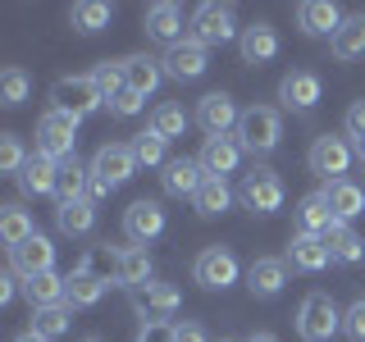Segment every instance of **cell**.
<instances>
[{"mask_svg":"<svg viewBox=\"0 0 365 342\" xmlns=\"http://www.w3.org/2000/svg\"><path fill=\"white\" fill-rule=\"evenodd\" d=\"M14 342H46V338H37V333H32V328H28V333H19Z\"/></svg>","mask_w":365,"mask_h":342,"instance_id":"c3c4849f","label":"cell"},{"mask_svg":"<svg viewBox=\"0 0 365 342\" xmlns=\"http://www.w3.org/2000/svg\"><path fill=\"white\" fill-rule=\"evenodd\" d=\"M55 182H60V160L32 151L28 165H23V174H19V187L28 192V197H55Z\"/></svg>","mask_w":365,"mask_h":342,"instance_id":"44dd1931","label":"cell"},{"mask_svg":"<svg viewBox=\"0 0 365 342\" xmlns=\"http://www.w3.org/2000/svg\"><path fill=\"white\" fill-rule=\"evenodd\" d=\"M338 224V214L329 210L324 192H306L302 201H297V233H311V237H324L329 228Z\"/></svg>","mask_w":365,"mask_h":342,"instance_id":"83f0119b","label":"cell"},{"mask_svg":"<svg viewBox=\"0 0 365 342\" xmlns=\"http://www.w3.org/2000/svg\"><path fill=\"white\" fill-rule=\"evenodd\" d=\"M78 342H106V338H96V333H87V338H78Z\"/></svg>","mask_w":365,"mask_h":342,"instance_id":"f907efd6","label":"cell"},{"mask_svg":"<svg viewBox=\"0 0 365 342\" xmlns=\"http://www.w3.org/2000/svg\"><path fill=\"white\" fill-rule=\"evenodd\" d=\"M28 73H23V68H5V73H0V105H9V110H19L23 100H28Z\"/></svg>","mask_w":365,"mask_h":342,"instance_id":"60d3db41","label":"cell"},{"mask_svg":"<svg viewBox=\"0 0 365 342\" xmlns=\"http://www.w3.org/2000/svg\"><path fill=\"white\" fill-rule=\"evenodd\" d=\"M133 342H174V324H169V319H142V328H137Z\"/></svg>","mask_w":365,"mask_h":342,"instance_id":"bcb514c9","label":"cell"},{"mask_svg":"<svg viewBox=\"0 0 365 342\" xmlns=\"http://www.w3.org/2000/svg\"><path fill=\"white\" fill-rule=\"evenodd\" d=\"M101 256H106V247L87 251V256L73 265V274L64 279V306H68V311H87V306H96L101 296H106L110 279H106V274H96V260Z\"/></svg>","mask_w":365,"mask_h":342,"instance_id":"3957f363","label":"cell"},{"mask_svg":"<svg viewBox=\"0 0 365 342\" xmlns=\"http://www.w3.org/2000/svg\"><path fill=\"white\" fill-rule=\"evenodd\" d=\"M87 78H91V87L101 91V100H106V105H110L114 96H119L123 87H128V83H123V60H101Z\"/></svg>","mask_w":365,"mask_h":342,"instance_id":"ab89813d","label":"cell"},{"mask_svg":"<svg viewBox=\"0 0 365 342\" xmlns=\"http://www.w3.org/2000/svg\"><path fill=\"white\" fill-rule=\"evenodd\" d=\"M342 328V311L334 306V296L329 292H311L302 301V311H297V333L302 342H329Z\"/></svg>","mask_w":365,"mask_h":342,"instance_id":"5b68a950","label":"cell"},{"mask_svg":"<svg viewBox=\"0 0 365 342\" xmlns=\"http://www.w3.org/2000/svg\"><path fill=\"white\" fill-rule=\"evenodd\" d=\"M220 342H233V338H220Z\"/></svg>","mask_w":365,"mask_h":342,"instance_id":"816d5d0a","label":"cell"},{"mask_svg":"<svg viewBox=\"0 0 365 342\" xmlns=\"http://www.w3.org/2000/svg\"><path fill=\"white\" fill-rule=\"evenodd\" d=\"M28 155H32V151H23V142H19L14 133H0V174L19 178L23 165H28Z\"/></svg>","mask_w":365,"mask_h":342,"instance_id":"b9f144b4","label":"cell"},{"mask_svg":"<svg viewBox=\"0 0 365 342\" xmlns=\"http://www.w3.org/2000/svg\"><path fill=\"white\" fill-rule=\"evenodd\" d=\"M114 19L110 5H101V0H78L73 9H68V23H73V32H83V37H96V32H106Z\"/></svg>","mask_w":365,"mask_h":342,"instance_id":"d590c367","label":"cell"},{"mask_svg":"<svg viewBox=\"0 0 365 342\" xmlns=\"http://www.w3.org/2000/svg\"><path fill=\"white\" fill-rule=\"evenodd\" d=\"M237 256L228 247H205L197 260H192V279L201 283L205 292H224V288H233L237 283Z\"/></svg>","mask_w":365,"mask_h":342,"instance_id":"30bf717a","label":"cell"},{"mask_svg":"<svg viewBox=\"0 0 365 342\" xmlns=\"http://www.w3.org/2000/svg\"><path fill=\"white\" fill-rule=\"evenodd\" d=\"M9 265H14V274L19 279H32V274H51L55 269V242L51 237H28L23 247H14L9 251Z\"/></svg>","mask_w":365,"mask_h":342,"instance_id":"ac0fdd59","label":"cell"},{"mask_svg":"<svg viewBox=\"0 0 365 342\" xmlns=\"http://www.w3.org/2000/svg\"><path fill=\"white\" fill-rule=\"evenodd\" d=\"M197 128L205 137H228V133H237V119H242V110H237V100L228 96V91H210V96H201L197 100Z\"/></svg>","mask_w":365,"mask_h":342,"instance_id":"8fae6325","label":"cell"},{"mask_svg":"<svg viewBox=\"0 0 365 342\" xmlns=\"http://www.w3.org/2000/svg\"><path fill=\"white\" fill-rule=\"evenodd\" d=\"M342 19L347 14H338V5H329V0H302L297 5V28L306 37H334Z\"/></svg>","mask_w":365,"mask_h":342,"instance_id":"cb8c5ba5","label":"cell"},{"mask_svg":"<svg viewBox=\"0 0 365 342\" xmlns=\"http://www.w3.org/2000/svg\"><path fill=\"white\" fill-rule=\"evenodd\" d=\"M178 288L174 283H146L142 292H133V311L142 315V319H169L178 311Z\"/></svg>","mask_w":365,"mask_h":342,"instance_id":"7402d4cb","label":"cell"},{"mask_svg":"<svg viewBox=\"0 0 365 342\" xmlns=\"http://www.w3.org/2000/svg\"><path fill=\"white\" fill-rule=\"evenodd\" d=\"M133 155H137V165H146V169H165L169 165V142L160 137L155 128H146V133H137L133 137Z\"/></svg>","mask_w":365,"mask_h":342,"instance_id":"8d00e7d4","label":"cell"},{"mask_svg":"<svg viewBox=\"0 0 365 342\" xmlns=\"http://www.w3.org/2000/svg\"><path fill=\"white\" fill-rule=\"evenodd\" d=\"M228 205H233V187H228V178H205L201 192L192 197V210H197L201 219H215V214H224Z\"/></svg>","mask_w":365,"mask_h":342,"instance_id":"e575fe53","label":"cell"},{"mask_svg":"<svg viewBox=\"0 0 365 342\" xmlns=\"http://www.w3.org/2000/svg\"><path fill=\"white\" fill-rule=\"evenodd\" d=\"M106 100H101V91L91 87V78H55L51 83V110H64L73 114L78 123L87 119V114H96Z\"/></svg>","mask_w":365,"mask_h":342,"instance_id":"9c48e42d","label":"cell"},{"mask_svg":"<svg viewBox=\"0 0 365 342\" xmlns=\"http://www.w3.org/2000/svg\"><path fill=\"white\" fill-rule=\"evenodd\" d=\"M288 260L292 269H302V274H319V269H329L334 265V256H329V247H324V237H311V233H297L292 242H288Z\"/></svg>","mask_w":365,"mask_h":342,"instance_id":"d4e9b609","label":"cell"},{"mask_svg":"<svg viewBox=\"0 0 365 342\" xmlns=\"http://www.w3.org/2000/svg\"><path fill=\"white\" fill-rule=\"evenodd\" d=\"M55 224L64 237H87L96 228V201H73V205H55Z\"/></svg>","mask_w":365,"mask_h":342,"instance_id":"836d02e7","label":"cell"},{"mask_svg":"<svg viewBox=\"0 0 365 342\" xmlns=\"http://www.w3.org/2000/svg\"><path fill=\"white\" fill-rule=\"evenodd\" d=\"M174 342H210L201 328V319H178L174 324Z\"/></svg>","mask_w":365,"mask_h":342,"instance_id":"7dc6e473","label":"cell"},{"mask_svg":"<svg viewBox=\"0 0 365 342\" xmlns=\"http://www.w3.org/2000/svg\"><path fill=\"white\" fill-rule=\"evenodd\" d=\"M342 128H347L351 151L365 160V100H351V105H347V119H342Z\"/></svg>","mask_w":365,"mask_h":342,"instance_id":"7bdbcfd3","label":"cell"},{"mask_svg":"<svg viewBox=\"0 0 365 342\" xmlns=\"http://www.w3.org/2000/svg\"><path fill=\"white\" fill-rule=\"evenodd\" d=\"M160 182H165L169 197H197L201 182H205V169H201V160H187V155H182V160H169V165H165Z\"/></svg>","mask_w":365,"mask_h":342,"instance_id":"4316f807","label":"cell"},{"mask_svg":"<svg viewBox=\"0 0 365 342\" xmlns=\"http://www.w3.org/2000/svg\"><path fill=\"white\" fill-rule=\"evenodd\" d=\"M123 83H128V91H137V96L146 100L165 83V64H160L155 55H128V60H123Z\"/></svg>","mask_w":365,"mask_h":342,"instance_id":"f1b7e54d","label":"cell"},{"mask_svg":"<svg viewBox=\"0 0 365 342\" xmlns=\"http://www.w3.org/2000/svg\"><path fill=\"white\" fill-rule=\"evenodd\" d=\"M237 55H242V64H247V68L269 64L274 55H279V32H274V23L256 19L251 28H242V37H237Z\"/></svg>","mask_w":365,"mask_h":342,"instance_id":"2e32d148","label":"cell"},{"mask_svg":"<svg viewBox=\"0 0 365 342\" xmlns=\"http://www.w3.org/2000/svg\"><path fill=\"white\" fill-rule=\"evenodd\" d=\"M142 105H146V100H142V96H137V91H128V87H123V91H119V96H114V100H110V105H106V110L114 114V119H133V114H142Z\"/></svg>","mask_w":365,"mask_h":342,"instance_id":"f6af8a7d","label":"cell"},{"mask_svg":"<svg viewBox=\"0 0 365 342\" xmlns=\"http://www.w3.org/2000/svg\"><path fill=\"white\" fill-rule=\"evenodd\" d=\"M197 160H201L205 178H228L242 165V142H237V137H205Z\"/></svg>","mask_w":365,"mask_h":342,"instance_id":"9a60e30c","label":"cell"},{"mask_svg":"<svg viewBox=\"0 0 365 342\" xmlns=\"http://www.w3.org/2000/svg\"><path fill=\"white\" fill-rule=\"evenodd\" d=\"M165 233V205L160 201H133L128 210H123V237H128L133 247H146L155 242V237Z\"/></svg>","mask_w":365,"mask_h":342,"instance_id":"7c38bea8","label":"cell"},{"mask_svg":"<svg viewBox=\"0 0 365 342\" xmlns=\"http://www.w3.org/2000/svg\"><path fill=\"white\" fill-rule=\"evenodd\" d=\"M23 301L32 306V311H51V306H64V279L60 274H32V279H23Z\"/></svg>","mask_w":365,"mask_h":342,"instance_id":"1f68e13d","label":"cell"},{"mask_svg":"<svg viewBox=\"0 0 365 342\" xmlns=\"http://www.w3.org/2000/svg\"><path fill=\"white\" fill-rule=\"evenodd\" d=\"M187 123H192V114L182 110V105H174V100H165V105H155V110H151V128L165 137V142L182 137V133H187Z\"/></svg>","mask_w":365,"mask_h":342,"instance_id":"74e56055","label":"cell"},{"mask_svg":"<svg viewBox=\"0 0 365 342\" xmlns=\"http://www.w3.org/2000/svg\"><path fill=\"white\" fill-rule=\"evenodd\" d=\"M306 165H311V174L324 178V182L347 178V169H351V142H347V137H334V133L315 137L311 151H306Z\"/></svg>","mask_w":365,"mask_h":342,"instance_id":"52a82bcc","label":"cell"},{"mask_svg":"<svg viewBox=\"0 0 365 342\" xmlns=\"http://www.w3.org/2000/svg\"><path fill=\"white\" fill-rule=\"evenodd\" d=\"M342 333L351 342H365V296H356V301L342 311Z\"/></svg>","mask_w":365,"mask_h":342,"instance_id":"ee69618b","label":"cell"},{"mask_svg":"<svg viewBox=\"0 0 365 342\" xmlns=\"http://www.w3.org/2000/svg\"><path fill=\"white\" fill-rule=\"evenodd\" d=\"M146 37L160 41V46L187 41V37H182V9L174 5V0H160V5L146 9Z\"/></svg>","mask_w":365,"mask_h":342,"instance_id":"603a6c76","label":"cell"},{"mask_svg":"<svg viewBox=\"0 0 365 342\" xmlns=\"http://www.w3.org/2000/svg\"><path fill=\"white\" fill-rule=\"evenodd\" d=\"M187 28H192L187 37L201 41L205 51H210V46H228L233 37H242V32H237V23H233V5H215V0H205V5L192 9Z\"/></svg>","mask_w":365,"mask_h":342,"instance_id":"277c9868","label":"cell"},{"mask_svg":"<svg viewBox=\"0 0 365 342\" xmlns=\"http://www.w3.org/2000/svg\"><path fill=\"white\" fill-rule=\"evenodd\" d=\"M78 146V119L64 110H46L37 119V151L51 160H68Z\"/></svg>","mask_w":365,"mask_h":342,"instance_id":"ba28073f","label":"cell"},{"mask_svg":"<svg viewBox=\"0 0 365 342\" xmlns=\"http://www.w3.org/2000/svg\"><path fill=\"white\" fill-rule=\"evenodd\" d=\"M237 142H242V151L251 155H269L274 146H279V137H283V119H279V110L274 105H247L242 110V119H237Z\"/></svg>","mask_w":365,"mask_h":342,"instance_id":"7a4b0ae2","label":"cell"},{"mask_svg":"<svg viewBox=\"0 0 365 342\" xmlns=\"http://www.w3.org/2000/svg\"><path fill=\"white\" fill-rule=\"evenodd\" d=\"M137 169L142 165H137L128 142H106L96 155H91V201H101V197H110L114 187H123Z\"/></svg>","mask_w":365,"mask_h":342,"instance_id":"6da1fadb","label":"cell"},{"mask_svg":"<svg viewBox=\"0 0 365 342\" xmlns=\"http://www.w3.org/2000/svg\"><path fill=\"white\" fill-rule=\"evenodd\" d=\"M319 96H324V83H319V73H311V68H292L279 83V100L297 114H311L319 105Z\"/></svg>","mask_w":365,"mask_h":342,"instance_id":"5bb4252c","label":"cell"},{"mask_svg":"<svg viewBox=\"0 0 365 342\" xmlns=\"http://www.w3.org/2000/svg\"><path fill=\"white\" fill-rule=\"evenodd\" d=\"M165 78H174V83H197V78L210 68V51H205L201 41H178V46H169L165 51Z\"/></svg>","mask_w":365,"mask_h":342,"instance_id":"4fadbf2b","label":"cell"},{"mask_svg":"<svg viewBox=\"0 0 365 342\" xmlns=\"http://www.w3.org/2000/svg\"><path fill=\"white\" fill-rule=\"evenodd\" d=\"M329 51H334V60H361L365 55V14H347L338 23V32L329 37Z\"/></svg>","mask_w":365,"mask_h":342,"instance_id":"f546056e","label":"cell"},{"mask_svg":"<svg viewBox=\"0 0 365 342\" xmlns=\"http://www.w3.org/2000/svg\"><path fill=\"white\" fill-rule=\"evenodd\" d=\"M68 324H73V311H68V306H51V311H32V333H37V338H46V342L64 338V333H68Z\"/></svg>","mask_w":365,"mask_h":342,"instance_id":"f35d334b","label":"cell"},{"mask_svg":"<svg viewBox=\"0 0 365 342\" xmlns=\"http://www.w3.org/2000/svg\"><path fill=\"white\" fill-rule=\"evenodd\" d=\"M151 256H146V247H114V283L119 288H133V292H142L146 283H151Z\"/></svg>","mask_w":365,"mask_h":342,"instance_id":"e0dca14e","label":"cell"},{"mask_svg":"<svg viewBox=\"0 0 365 342\" xmlns=\"http://www.w3.org/2000/svg\"><path fill=\"white\" fill-rule=\"evenodd\" d=\"M324 247H329V256H334V265H361L365 260V237L351 224H334L324 233Z\"/></svg>","mask_w":365,"mask_h":342,"instance_id":"4dcf8cb0","label":"cell"},{"mask_svg":"<svg viewBox=\"0 0 365 342\" xmlns=\"http://www.w3.org/2000/svg\"><path fill=\"white\" fill-rule=\"evenodd\" d=\"M283 197H288V187H283V178L274 174L269 165H256V169L242 178V187H237V201H242L251 214H274V210H283Z\"/></svg>","mask_w":365,"mask_h":342,"instance_id":"8992f818","label":"cell"},{"mask_svg":"<svg viewBox=\"0 0 365 342\" xmlns=\"http://www.w3.org/2000/svg\"><path fill=\"white\" fill-rule=\"evenodd\" d=\"M247 342H279V338H274V333H251Z\"/></svg>","mask_w":365,"mask_h":342,"instance_id":"681fc988","label":"cell"},{"mask_svg":"<svg viewBox=\"0 0 365 342\" xmlns=\"http://www.w3.org/2000/svg\"><path fill=\"white\" fill-rule=\"evenodd\" d=\"M247 288L251 296H279L283 288H288V260L283 256H260V260H251V269H247Z\"/></svg>","mask_w":365,"mask_h":342,"instance_id":"d6986e66","label":"cell"},{"mask_svg":"<svg viewBox=\"0 0 365 342\" xmlns=\"http://www.w3.org/2000/svg\"><path fill=\"white\" fill-rule=\"evenodd\" d=\"M28 237H37V224H32V214L23 210L19 201H9V205H0V242H5L9 251L23 247Z\"/></svg>","mask_w":365,"mask_h":342,"instance_id":"d6a6232c","label":"cell"},{"mask_svg":"<svg viewBox=\"0 0 365 342\" xmlns=\"http://www.w3.org/2000/svg\"><path fill=\"white\" fill-rule=\"evenodd\" d=\"M324 201H329V210L338 214V224H351L356 214H365V187H356L351 178H338V182H324Z\"/></svg>","mask_w":365,"mask_h":342,"instance_id":"484cf974","label":"cell"},{"mask_svg":"<svg viewBox=\"0 0 365 342\" xmlns=\"http://www.w3.org/2000/svg\"><path fill=\"white\" fill-rule=\"evenodd\" d=\"M91 201V165H83L78 155L60 160V182H55V205H73Z\"/></svg>","mask_w":365,"mask_h":342,"instance_id":"ffe728a7","label":"cell"}]
</instances>
